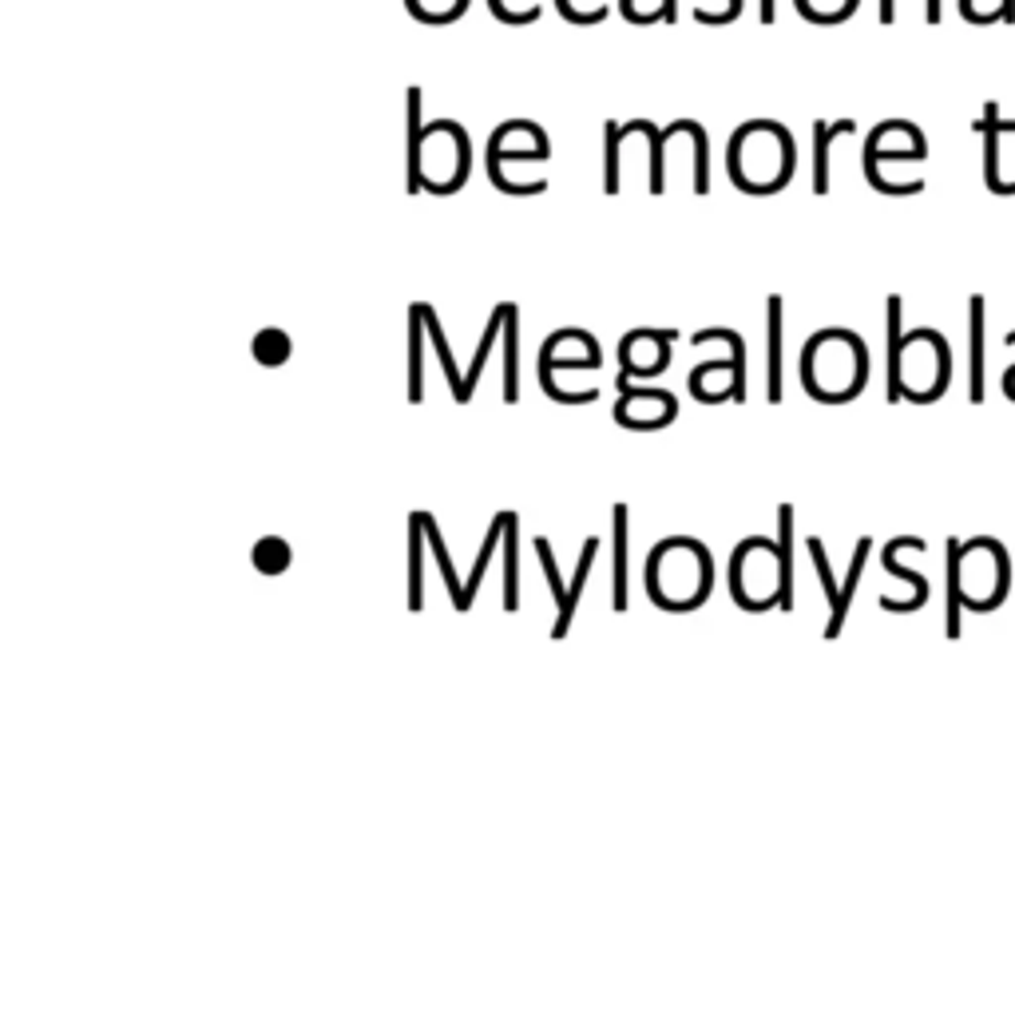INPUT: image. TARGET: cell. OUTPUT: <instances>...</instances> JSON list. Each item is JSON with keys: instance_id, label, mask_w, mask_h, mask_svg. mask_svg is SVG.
<instances>
[{"instance_id": "7402d4cb", "label": "cell", "mask_w": 1015, "mask_h": 1015, "mask_svg": "<svg viewBox=\"0 0 1015 1015\" xmlns=\"http://www.w3.org/2000/svg\"><path fill=\"white\" fill-rule=\"evenodd\" d=\"M809 555H813V568H818V580H821V587H825L829 607H833V615H838L841 612V587L833 583V572H829V555H825V548H821L818 536L809 540ZM833 615H829V619H833Z\"/></svg>"}, {"instance_id": "5bb4252c", "label": "cell", "mask_w": 1015, "mask_h": 1015, "mask_svg": "<svg viewBox=\"0 0 1015 1015\" xmlns=\"http://www.w3.org/2000/svg\"><path fill=\"white\" fill-rule=\"evenodd\" d=\"M968 326H972V389H968V397L972 401H984V298H972V317H968Z\"/></svg>"}, {"instance_id": "d4e9b609", "label": "cell", "mask_w": 1015, "mask_h": 1015, "mask_svg": "<svg viewBox=\"0 0 1015 1015\" xmlns=\"http://www.w3.org/2000/svg\"><path fill=\"white\" fill-rule=\"evenodd\" d=\"M897 17V9H893V0H881V20H893Z\"/></svg>"}, {"instance_id": "d6986e66", "label": "cell", "mask_w": 1015, "mask_h": 1015, "mask_svg": "<svg viewBox=\"0 0 1015 1015\" xmlns=\"http://www.w3.org/2000/svg\"><path fill=\"white\" fill-rule=\"evenodd\" d=\"M424 314L409 306V401H421L424 381H421V337H424Z\"/></svg>"}, {"instance_id": "277c9868", "label": "cell", "mask_w": 1015, "mask_h": 1015, "mask_svg": "<svg viewBox=\"0 0 1015 1015\" xmlns=\"http://www.w3.org/2000/svg\"><path fill=\"white\" fill-rule=\"evenodd\" d=\"M520 516L504 508V612H520V555H516Z\"/></svg>"}, {"instance_id": "30bf717a", "label": "cell", "mask_w": 1015, "mask_h": 1015, "mask_svg": "<svg viewBox=\"0 0 1015 1015\" xmlns=\"http://www.w3.org/2000/svg\"><path fill=\"white\" fill-rule=\"evenodd\" d=\"M417 310L424 314V326H429V337H433V345H436V357H441V365H444V377H449V385H453V397H456L461 404H468V389H464V377L456 374L453 349H449V342H444V334H441V317H436V310L429 306V302H417Z\"/></svg>"}, {"instance_id": "9c48e42d", "label": "cell", "mask_w": 1015, "mask_h": 1015, "mask_svg": "<svg viewBox=\"0 0 1015 1015\" xmlns=\"http://www.w3.org/2000/svg\"><path fill=\"white\" fill-rule=\"evenodd\" d=\"M849 131H853V119H841V123L818 119L813 123V195H825L829 191V139L849 136Z\"/></svg>"}, {"instance_id": "9a60e30c", "label": "cell", "mask_w": 1015, "mask_h": 1015, "mask_svg": "<svg viewBox=\"0 0 1015 1015\" xmlns=\"http://www.w3.org/2000/svg\"><path fill=\"white\" fill-rule=\"evenodd\" d=\"M960 548L957 540H948V639H960V612L968 607L964 592H960Z\"/></svg>"}, {"instance_id": "ba28073f", "label": "cell", "mask_w": 1015, "mask_h": 1015, "mask_svg": "<svg viewBox=\"0 0 1015 1015\" xmlns=\"http://www.w3.org/2000/svg\"><path fill=\"white\" fill-rule=\"evenodd\" d=\"M516 302H508V314H504V401L512 404L520 401V354H516V342H520V322H516Z\"/></svg>"}, {"instance_id": "2e32d148", "label": "cell", "mask_w": 1015, "mask_h": 1015, "mask_svg": "<svg viewBox=\"0 0 1015 1015\" xmlns=\"http://www.w3.org/2000/svg\"><path fill=\"white\" fill-rule=\"evenodd\" d=\"M290 560H294V552H290V543L282 540V536H262V540L250 548V563H255L262 575H282L290 568Z\"/></svg>"}, {"instance_id": "7c38bea8", "label": "cell", "mask_w": 1015, "mask_h": 1015, "mask_svg": "<svg viewBox=\"0 0 1015 1015\" xmlns=\"http://www.w3.org/2000/svg\"><path fill=\"white\" fill-rule=\"evenodd\" d=\"M615 612H627V504H615Z\"/></svg>"}, {"instance_id": "e0dca14e", "label": "cell", "mask_w": 1015, "mask_h": 1015, "mask_svg": "<svg viewBox=\"0 0 1015 1015\" xmlns=\"http://www.w3.org/2000/svg\"><path fill=\"white\" fill-rule=\"evenodd\" d=\"M769 310V401H781V298L774 294L766 302Z\"/></svg>"}, {"instance_id": "603a6c76", "label": "cell", "mask_w": 1015, "mask_h": 1015, "mask_svg": "<svg viewBox=\"0 0 1015 1015\" xmlns=\"http://www.w3.org/2000/svg\"><path fill=\"white\" fill-rule=\"evenodd\" d=\"M1000 20H1004V24H1012V20H1015V0H1000Z\"/></svg>"}, {"instance_id": "ac0fdd59", "label": "cell", "mask_w": 1015, "mask_h": 1015, "mask_svg": "<svg viewBox=\"0 0 1015 1015\" xmlns=\"http://www.w3.org/2000/svg\"><path fill=\"white\" fill-rule=\"evenodd\" d=\"M500 540H504V512H496L493 528H488V536H484V543H480V555H476V563H473V575H468V583H464L461 612H468V607H473V595H476V587H480L484 572H488V560H493L496 543H500Z\"/></svg>"}, {"instance_id": "44dd1931", "label": "cell", "mask_w": 1015, "mask_h": 1015, "mask_svg": "<svg viewBox=\"0 0 1015 1015\" xmlns=\"http://www.w3.org/2000/svg\"><path fill=\"white\" fill-rule=\"evenodd\" d=\"M504 314H508V302H500V306L493 310V322H488V330H484V342H480V349H476V357H473V369H468V377H464V389H468V397H473V389H476V377L484 374L488 349H493L496 337L504 334Z\"/></svg>"}, {"instance_id": "3957f363", "label": "cell", "mask_w": 1015, "mask_h": 1015, "mask_svg": "<svg viewBox=\"0 0 1015 1015\" xmlns=\"http://www.w3.org/2000/svg\"><path fill=\"white\" fill-rule=\"evenodd\" d=\"M595 555H600V536H587V540H583V552H580V568H575V580H572V587H568V600H563V607H560V619H555L552 639H568V627H572V615H575V607H580V595H583V587H587V575H592V568H595Z\"/></svg>"}, {"instance_id": "8fae6325", "label": "cell", "mask_w": 1015, "mask_h": 1015, "mask_svg": "<svg viewBox=\"0 0 1015 1015\" xmlns=\"http://www.w3.org/2000/svg\"><path fill=\"white\" fill-rule=\"evenodd\" d=\"M429 543L424 532V516L413 512L409 516V612H421L424 595H421V548Z\"/></svg>"}, {"instance_id": "8992f818", "label": "cell", "mask_w": 1015, "mask_h": 1015, "mask_svg": "<svg viewBox=\"0 0 1015 1015\" xmlns=\"http://www.w3.org/2000/svg\"><path fill=\"white\" fill-rule=\"evenodd\" d=\"M706 342H726L730 345V361H734L730 401L742 404L746 401V342H742L738 330H702V334H694V345H706Z\"/></svg>"}, {"instance_id": "5b68a950", "label": "cell", "mask_w": 1015, "mask_h": 1015, "mask_svg": "<svg viewBox=\"0 0 1015 1015\" xmlns=\"http://www.w3.org/2000/svg\"><path fill=\"white\" fill-rule=\"evenodd\" d=\"M905 349L908 342L900 337V298H888V401H900L905 397Z\"/></svg>"}, {"instance_id": "ffe728a7", "label": "cell", "mask_w": 1015, "mask_h": 1015, "mask_svg": "<svg viewBox=\"0 0 1015 1015\" xmlns=\"http://www.w3.org/2000/svg\"><path fill=\"white\" fill-rule=\"evenodd\" d=\"M424 516V532H429V548H433V555H436V563H441V575H444V583H449V595H453V607L461 612V603H464V587L456 583V572H453V560H449V552H444V540H441V532H436V520L429 512H421Z\"/></svg>"}, {"instance_id": "cb8c5ba5", "label": "cell", "mask_w": 1015, "mask_h": 1015, "mask_svg": "<svg viewBox=\"0 0 1015 1015\" xmlns=\"http://www.w3.org/2000/svg\"><path fill=\"white\" fill-rule=\"evenodd\" d=\"M674 17H679V9H674V0H662V20H667V24H671V20H674Z\"/></svg>"}, {"instance_id": "484cf974", "label": "cell", "mask_w": 1015, "mask_h": 1015, "mask_svg": "<svg viewBox=\"0 0 1015 1015\" xmlns=\"http://www.w3.org/2000/svg\"><path fill=\"white\" fill-rule=\"evenodd\" d=\"M762 20H766V24L774 20V0H762Z\"/></svg>"}, {"instance_id": "4316f807", "label": "cell", "mask_w": 1015, "mask_h": 1015, "mask_svg": "<svg viewBox=\"0 0 1015 1015\" xmlns=\"http://www.w3.org/2000/svg\"><path fill=\"white\" fill-rule=\"evenodd\" d=\"M730 4H734V9H738V12H742V0H730Z\"/></svg>"}, {"instance_id": "7a4b0ae2", "label": "cell", "mask_w": 1015, "mask_h": 1015, "mask_svg": "<svg viewBox=\"0 0 1015 1015\" xmlns=\"http://www.w3.org/2000/svg\"><path fill=\"white\" fill-rule=\"evenodd\" d=\"M1000 131H1015V123L1012 119L1000 123L996 104H987V111H984V179H987V187H992V195H1015V183L1000 179V148H996Z\"/></svg>"}, {"instance_id": "52a82bcc", "label": "cell", "mask_w": 1015, "mask_h": 1015, "mask_svg": "<svg viewBox=\"0 0 1015 1015\" xmlns=\"http://www.w3.org/2000/svg\"><path fill=\"white\" fill-rule=\"evenodd\" d=\"M781 540H778V607H793V504H781Z\"/></svg>"}, {"instance_id": "6da1fadb", "label": "cell", "mask_w": 1015, "mask_h": 1015, "mask_svg": "<svg viewBox=\"0 0 1015 1015\" xmlns=\"http://www.w3.org/2000/svg\"><path fill=\"white\" fill-rule=\"evenodd\" d=\"M679 417V401L667 389H643L631 385V377L619 374V401H615V421L623 429H662Z\"/></svg>"}, {"instance_id": "4fadbf2b", "label": "cell", "mask_w": 1015, "mask_h": 1015, "mask_svg": "<svg viewBox=\"0 0 1015 1015\" xmlns=\"http://www.w3.org/2000/svg\"><path fill=\"white\" fill-rule=\"evenodd\" d=\"M290 354H294V345H290V334H282V330H258L255 342H250V357H255L258 365H267V369H278V365H287Z\"/></svg>"}]
</instances>
